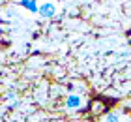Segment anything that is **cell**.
Masks as SVG:
<instances>
[{
    "label": "cell",
    "mask_w": 131,
    "mask_h": 122,
    "mask_svg": "<svg viewBox=\"0 0 131 122\" xmlns=\"http://www.w3.org/2000/svg\"><path fill=\"white\" fill-rule=\"evenodd\" d=\"M105 122H120V120H118V117H116V115H109Z\"/></svg>",
    "instance_id": "5b68a950"
},
{
    "label": "cell",
    "mask_w": 131,
    "mask_h": 122,
    "mask_svg": "<svg viewBox=\"0 0 131 122\" xmlns=\"http://www.w3.org/2000/svg\"><path fill=\"white\" fill-rule=\"evenodd\" d=\"M66 107L68 109H79L81 107V98L75 96V94H69L66 98Z\"/></svg>",
    "instance_id": "3957f363"
},
{
    "label": "cell",
    "mask_w": 131,
    "mask_h": 122,
    "mask_svg": "<svg viewBox=\"0 0 131 122\" xmlns=\"http://www.w3.org/2000/svg\"><path fill=\"white\" fill-rule=\"evenodd\" d=\"M38 11L41 13V17H45V19H49V17H52L54 15V6H52L51 2H43L38 8Z\"/></svg>",
    "instance_id": "7a4b0ae2"
},
{
    "label": "cell",
    "mask_w": 131,
    "mask_h": 122,
    "mask_svg": "<svg viewBox=\"0 0 131 122\" xmlns=\"http://www.w3.org/2000/svg\"><path fill=\"white\" fill-rule=\"evenodd\" d=\"M21 6H25V8L30 10V11H36V10H38V6H36L34 0H21Z\"/></svg>",
    "instance_id": "277c9868"
},
{
    "label": "cell",
    "mask_w": 131,
    "mask_h": 122,
    "mask_svg": "<svg viewBox=\"0 0 131 122\" xmlns=\"http://www.w3.org/2000/svg\"><path fill=\"white\" fill-rule=\"evenodd\" d=\"M127 40H129V43H131V32H129V36H127Z\"/></svg>",
    "instance_id": "8992f818"
},
{
    "label": "cell",
    "mask_w": 131,
    "mask_h": 122,
    "mask_svg": "<svg viewBox=\"0 0 131 122\" xmlns=\"http://www.w3.org/2000/svg\"><path fill=\"white\" fill-rule=\"evenodd\" d=\"M111 103H112V100H107V98H96V100L90 101V107H88V109H90L92 115L97 117V115H103L107 109L111 107Z\"/></svg>",
    "instance_id": "6da1fadb"
}]
</instances>
